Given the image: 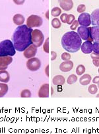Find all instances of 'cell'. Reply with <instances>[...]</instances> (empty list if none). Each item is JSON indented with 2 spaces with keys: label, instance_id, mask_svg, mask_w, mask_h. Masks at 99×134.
I'll return each mask as SVG.
<instances>
[{
  "label": "cell",
  "instance_id": "obj_1",
  "mask_svg": "<svg viewBox=\"0 0 99 134\" xmlns=\"http://www.w3.org/2000/svg\"><path fill=\"white\" fill-rule=\"evenodd\" d=\"M33 30L27 25L18 26L12 36L13 45L15 50L19 52L24 51L29 46L33 44L32 33Z\"/></svg>",
  "mask_w": 99,
  "mask_h": 134
},
{
  "label": "cell",
  "instance_id": "obj_2",
  "mask_svg": "<svg viewBox=\"0 0 99 134\" xmlns=\"http://www.w3.org/2000/svg\"><path fill=\"white\" fill-rule=\"evenodd\" d=\"M82 41L80 36L75 31L65 33L61 38V45L66 51L76 53L81 49Z\"/></svg>",
  "mask_w": 99,
  "mask_h": 134
},
{
  "label": "cell",
  "instance_id": "obj_3",
  "mask_svg": "<svg viewBox=\"0 0 99 134\" xmlns=\"http://www.w3.org/2000/svg\"><path fill=\"white\" fill-rule=\"evenodd\" d=\"M16 50L11 41L4 40L0 43V57H13Z\"/></svg>",
  "mask_w": 99,
  "mask_h": 134
},
{
  "label": "cell",
  "instance_id": "obj_4",
  "mask_svg": "<svg viewBox=\"0 0 99 134\" xmlns=\"http://www.w3.org/2000/svg\"><path fill=\"white\" fill-rule=\"evenodd\" d=\"M31 37L33 44L35 45L36 47H40L44 41V36L41 31L39 29L33 30Z\"/></svg>",
  "mask_w": 99,
  "mask_h": 134
},
{
  "label": "cell",
  "instance_id": "obj_5",
  "mask_svg": "<svg viewBox=\"0 0 99 134\" xmlns=\"http://www.w3.org/2000/svg\"><path fill=\"white\" fill-rule=\"evenodd\" d=\"M42 23V18L36 15H31L27 18V26L29 28L40 27Z\"/></svg>",
  "mask_w": 99,
  "mask_h": 134
},
{
  "label": "cell",
  "instance_id": "obj_6",
  "mask_svg": "<svg viewBox=\"0 0 99 134\" xmlns=\"http://www.w3.org/2000/svg\"><path fill=\"white\" fill-rule=\"evenodd\" d=\"M41 66V62L38 58H32V59H28L27 62V69L30 71H36L39 70V69Z\"/></svg>",
  "mask_w": 99,
  "mask_h": 134
},
{
  "label": "cell",
  "instance_id": "obj_7",
  "mask_svg": "<svg viewBox=\"0 0 99 134\" xmlns=\"http://www.w3.org/2000/svg\"><path fill=\"white\" fill-rule=\"evenodd\" d=\"M77 33L83 40L90 42L93 41L91 38V35H90V31H89V27H82V26L78 27Z\"/></svg>",
  "mask_w": 99,
  "mask_h": 134
},
{
  "label": "cell",
  "instance_id": "obj_8",
  "mask_svg": "<svg viewBox=\"0 0 99 134\" xmlns=\"http://www.w3.org/2000/svg\"><path fill=\"white\" fill-rule=\"evenodd\" d=\"M78 23L82 27H88L91 25V15L89 13H83L80 14L78 17Z\"/></svg>",
  "mask_w": 99,
  "mask_h": 134
},
{
  "label": "cell",
  "instance_id": "obj_9",
  "mask_svg": "<svg viewBox=\"0 0 99 134\" xmlns=\"http://www.w3.org/2000/svg\"><path fill=\"white\" fill-rule=\"evenodd\" d=\"M37 47L35 45H34V44H31L24 51L23 54H24V57H25L26 59H32V58H34L35 57Z\"/></svg>",
  "mask_w": 99,
  "mask_h": 134
},
{
  "label": "cell",
  "instance_id": "obj_10",
  "mask_svg": "<svg viewBox=\"0 0 99 134\" xmlns=\"http://www.w3.org/2000/svg\"><path fill=\"white\" fill-rule=\"evenodd\" d=\"M13 62L11 57H0V70H5L7 69L8 66Z\"/></svg>",
  "mask_w": 99,
  "mask_h": 134
},
{
  "label": "cell",
  "instance_id": "obj_11",
  "mask_svg": "<svg viewBox=\"0 0 99 134\" xmlns=\"http://www.w3.org/2000/svg\"><path fill=\"white\" fill-rule=\"evenodd\" d=\"M89 28L92 40L95 43H99V27L94 26V27H89Z\"/></svg>",
  "mask_w": 99,
  "mask_h": 134
},
{
  "label": "cell",
  "instance_id": "obj_12",
  "mask_svg": "<svg viewBox=\"0 0 99 134\" xmlns=\"http://www.w3.org/2000/svg\"><path fill=\"white\" fill-rule=\"evenodd\" d=\"M58 3L64 11H70L73 7V2L71 0H60Z\"/></svg>",
  "mask_w": 99,
  "mask_h": 134
},
{
  "label": "cell",
  "instance_id": "obj_13",
  "mask_svg": "<svg viewBox=\"0 0 99 134\" xmlns=\"http://www.w3.org/2000/svg\"><path fill=\"white\" fill-rule=\"evenodd\" d=\"M73 68V63L71 60L63 62L59 66V69L63 72H67L71 71Z\"/></svg>",
  "mask_w": 99,
  "mask_h": 134
},
{
  "label": "cell",
  "instance_id": "obj_14",
  "mask_svg": "<svg viewBox=\"0 0 99 134\" xmlns=\"http://www.w3.org/2000/svg\"><path fill=\"white\" fill-rule=\"evenodd\" d=\"M81 51L84 54H91L93 51L92 49V43L90 41H85L81 46Z\"/></svg>",
  "mask_w": 99,
  "mask_h": 134
},
{
  "label": "cell",
  "instance_id": "obj_15",
  "mask_svg": "<svg viewBox=\"0 0 99 134\" xmlns=\"http://www.w3.org/2000/svg\"><path fill=\"white\" fill-rule=\"evenodd\" d=\"M38 96L40 98H48L49 96V85L48 84H44L42 86L39 91Z\"/></svg>",
  "mask_w": 99,
  "mask_h": 134
},
{
  "label": "cell",
  "instance_id": "obj_16",
  "mask_svg": "<svg viewBox=\"0 0 99 134\" xmlns=\"http://www.w3.org/2000/svg\"><path fill=\"white\" fill-rule=\"evenodd\" d=\"M91 23L94 26L99 27V8L94 10L91 14Z\"/></svg>",
  "mask_w": 99,
  "mask_h": 134
},
{
  "label": "cell",
  "instance_id": "obj_17",
  "mask_svg": "<svg viewBox=\"0 0 99 134\" xmlns=\"http://www.w3.org/2000/svg\"><path fill=\"white\" fill-rule=\"evenodd\" d=\"M24 17L21 14H15L13 17V23L18 26L23 25L24 22Z\"/></svg>",
  "mask_w": 99,
  "mask_h": 134
},
{
  "label": "cell",
  "instance_id": "obj_18",
  "mask_svg": "<svg viewBox=\"0 0 99 134\" xmlns=\"http://www.w3.org/2000/svg\"><path fill=\"white\" fill-rule=\"evenodd\" d=\"M52 82L54 85L56 86H62L65 84V78L61 75H57L55 76L53 78Z\"/></svg>",
  "mask_w": 99,
  "mask_h": 134
},
{
  "label": "cell",
  "instance_id": "obj_19",
  "mask_svg": "<svg viewBox=\"0 0 99 134\" xmlns=\"http://www.w3.org/2000/svg\"><path fill=\"white\" fill-rule=\"evenodd\" d=\"M10 75L7 71L0 70V82L3 83H7L9 81Z\"/></svg>",
  "mask_w": 99,
  "mask_h": 134
},
{
  "label": "cell",
  "instance_id": "obj_20",
  "mask_svg": "<svg viewBox=\"0 0 99 134\" xmlns=\"http://www.w3.org/2000/svg\"><path fill=\"white\" fill-rule=\"evenodd\" d=\"M91 79H92V78L89 74H84L79 79V82L81 85L86 86L91 82Z\"/></svg>",
  "mask_w": 99,
  "mask_h": 134
},
{
  "label": "cell",
  "instance_id": "obj_21",
  "mask_svg": "<svg viewBox=\"0 0 99 134\" xmlns=\"http://www.w3.org/2000/svg\"><path fill=\"white\" fill-rule=\"evenodd\" d=\"M8 91V86L4 83H0V98L3 97Z\"/></svg>",
  "mask_w": 99,
  "mask_h": 134
},
{
  "label": "cell",
  "instance_id": "obj_22",
  "mask_svg": "<svg viewBox=\"0 0 99 134\" xmlns=\"http://www.w3.org/2000/svg\"><path fill=\"white\" fill-rule=\"evenodd\" d=\"M52 25L54 29H59L61 27V23L60 20L58 18L53 19L52 21Z\"/></svg>",
  "mask_w": 99,
  "mask_h": 134
},
{
  "label": "cell",
  "instance_id": "obj_23",
  "mask_svg": "<svg viewBox=\"0 0 99 134\" xmlns=\"http://www.w3.org/2000/svg\"><path fill=\"white\" fill-rule=\"evenodd\" d=\"M61 13V9L58 7H55L52 9L51 14L53 17H58Z\"/></svg>",
  "mask_w": 99,
  "mask_h": 134
},
{
  "label": "cell",
  "instance_id": "obj_24",
  "mask_svg": "<svg viewBox=\"0 0 99 134\" xmlns=\"http://www.w3.org/2000/svg\"><path fill=\"white\" fill-rule=\"evenodd\" d=\"M77 80V77L75 74H71V75L69 76V77L67 79V83L68 84H73L75 83Z\"/></svg>",
  "mask_w": 99,
  "mask_h": 134
},
{
  "label": "cell",
  "instance_id": "obj_25",
  "mask_svg": "<svg viewBox=\"0 0 99 134\" xmlns=\"http://www.w3.org/2000/svg\"><path fill=\"white\" fill-rule=\"evenodd\" d=\"M85 72V67L83 64H79L76 69V73L77 75L81 76Z\"/></svg>",
  "mask_w": 99,
  "mask_h": 134
},
{
  "label": "cell",
  "instance_id": "obj_26",
  "mask_svg": "<svg viewBox=\"0 0 99 134\" xmlns=\"http://www.w3.org/2000/svg\"><path fill=\"white\" fill-rule=\"evenodd\" d=\"M88 91H89V92L91 94H96L98 91L97 86L95 84H91V85L89 86V87L88 88Z\"/></svg>",
  "mask_w": 99,
  "mask_h": 134
},
{
  "label": "cell",
  "instance_id": "obj_27",
  "mask_svg": "<svg viewBox=\"0 0 99 134\" xmlns=\"http://www.w3.org/2000/svg\"><path fill=\"white\" fill-rule=\"evenodd\" d=\"M21 98H30L31 97V92L29 90H23L21 93Z\"/></svg>",
  "mask_w": 99,
  "mask_h": 134
},
{
  "label": "cell",
  "instance_id": "obj_28",
  "mask_svg": "<svg viewBox=\"0 0 99 134\" xmlns=\"http://www.w3.org/2000/svg\"><path fill=\"white\" fill-rule=\"evenodd\" d=\"M75 20V17L73 15H72V14L68 15L67 17L66 23L69 25H71L73 23V21Z\"/></svg>",
  "mask_w": 99,
  "mask_h": 134
},
{
  "label": "cell",
  "instance_id": "obj_29",
  "mask_svg": "<svg viewBox=\"0 0 99 134\" xmlns=\"http://www.w3.org/2000/svg\"><path fill=\"white\" fill-rule=\"evenodd\" d=\"M71 58V54L68 53H64L61 54V59L64 61H68V60H70Z\"/></svg>",
  "mask_w": 99,
  "mask_h": 134
},
{
  "label": "cell",
  "instance_id": "obj_30",
  "mask_svg": "<svg viewBox=\"0 0 99 134\" xmlns=\"http://www.w3.org/2000/svg\"><path fill=\"white\" fill-rule=\"evenodd\" d=\"M43 49H44L45 53H49V39L48 38H47L46 41L44 42V46H43Z\"/></svg>",
  "mask_w": 99,
  "mask_h": 134
},
{
  "label": "cell",
  "instance_id": "obj_31",
  "mask_svg": "<svg viewBox=\"0 0 99 134\" xmlns=\"http://www.w3.org/2000/svg\"><path fill=\"white\" fill-rule=\"evenodd\" d=\"M85 9H86V7H85V5L84 4L79 5L77 7V12H79V13H83L85 11Z\"/></svg>",
  "mask_w": 99,
  "mask_h": 134
},
{
  "label": "cell",
  "instance_id": "obj_32",
  "mask_svg": "<svg viewBox=\"0 0 99 134\" xmlns=\"http://www.w3.org/2000/svg\"><path fill=\"white\" fill-rule=\"evenodd\" d=\"M92 49L94 53H96L99 54V43H94L92 44Z\"/></svg>",
  "mask_w": 99,
  "mask_h": 134
},
{
  "label": "cell",
  "instance_id": "obj_33",
  "mask_svg": "<svg viewBox=\"0 0 99 134\" xmlns=\"http://www.w3.org/2000/svg\"><path fill=\"white\" fill-rule=\"evenodd\" d=\"M79 23H78V21L77 20H75L73 21V23H72V24L71 25V26H70V29H71V30H72L73 31H74V30H75L78 27V26H79Z\"/></svg>",
  "mask_w": 99,
  "mask_h": 134
},
{
  "label": "cell",
  "instance_id": "obj_34",
  "mask_svg": "<svg viewBox=\"0 0 99 134\" xmlns=\"http://www.w3.org/2000/svg\"><path fill=\"white\" fill-rule=\"evenodd\" d=\"M68 15L67 13H63L60 16V20L62 23H65L67 22V17Z\"/></svg>",
  "mask_w": 99,
  "mask_h": 134
},
{
  "label": "cell",
  "instance_id": "obj_35",
  "mask_svg": "<svg viewBox=\"0 0 99 134\" xmlns=\"http://www.w3.org/2000/svg\"><path fill=\"white\" fill-rule=\"evenodd\" d=\"M91 57L92 59H96V60H99V54L96 53H91Z\"/></svg>",
  "mask_w": 99,
  "mask_h": 134
},
{
  "label": "cell",
  "instance_id": "obj_36",
  "mask_svg": "<svg viewBox=\"0 0 99 134\" xmlns=\"http://www.w3.org/2000/svg\"><path fill=\"white\" fill-rule=\"evenodd\" d=\"M92 82L94 83V84H98L99 83V76H95V78L93 79V80H92Z\"/></svg>",
  "mask_w": 99,
  "mask_h": 134
},
{
  "label": "cell",
  "instance_id": "obj_37",
  "mask_svg": "<svg viewBox=\"0 0 99 134\" xmlns=\"http://www.w3.org/2000/svg\"><path fill=\"white\" fill-rule=\"evenodd\" d=\"M92 63H93L94 65L96 67H98L99 65V60H96V59H92Z\"/></svg>",
  "mask_w": 99,
  "mask_h": 134
},
{
  "label": "cell",
  "instance_id": "obj_38",
  "mask_svg": "<svg viewBox=\"0 0 99 134\" xmlns=\"http://www.w3.org/2000/svg\"><path fill=\"white\" fill-rule=\"evenodd\" d=\"M52 54V60H54L57 57V53H55V52L52 51L51 53Z\"/></svg>",
  "mask_w": 99,
  "mask_h": 134
},
{
  "label": "cell",
  "instance_id": "obj_39",
  "mask_svg": "<svg viewBox=\"0 0 99 134\" xmlns=\"http://www.w3.org/2000/svg\"><path fill=\"white\" fill-rule=\"evenodd\" d=\"M14 2L15 3H16V4L17 5H21L24 3V0H23V1H16V0H15Z\"/></svg>",
  "mask_w": 99,
  "mask_h": 134
},
{
  "label": "cell",
  "instance_id": "obj_40",
  "mask_svg": "<svg viewBox=\"0 0 99 134\" xmlns=\"http://www.w3.org/2000/svg\"><path fill=\"white\" fill-rule=\"evenodd\" d=\"M48 69H49V66H47L46 68V70H45V72H46V74L47 76H49V74H48Z\"/></svg>",
  "mask_w": 99,
  "mask_h": 134
},
{
  "label": "cell",
  "instance_id": "obj_41",
  "mask_svg": "<svg viewBox=\"0 0 99 134\" xmlns=\"http://www.w3.org/2000/svg\"><path fill=\"white\" fill-rule=\"evenodd\" d=\"M48 13H49V12H48V11H47L46 14V17L47 19H48Z\"/></svg>",
  "mask_w": 99,
  "mask_h": 134
},
{
  "label": "cell",
  "instance_id": "obj_42",
  "mask_svg": "<svg viewBox=\"0 0 99 134\" xmlns=\"http://www.w3.org/2000/svg\"><path fill=\"white\" fill-rule=\"evenodd\" d=\"M96 97H97V98H99V94H97V96H96Z\"/></svg>",
  "mask_w": 99,
  "mask_h": 134
},
{
  "label": "cell",
  "instance_id": "obj_43",
  "mask_svg": "<svg viewBox=\"0 0 99 134\" xmlns=\"http://www.w3.org/2000/svg\"><path fill=\"white\" fill-rule=\"evenodd\" d=\"M98 88H99V83H98Z\"/></svg>",
  "mask_w": 99,
  "mask_h": 134
},
{
  "label": "cell",
  "instance_id": "obj_44",
  "mask_svg": "<svg viewBox=\"0 0 99 134\" xmlns=\"http://www.w3.org/2000/svg\"><path fill=\"white\" fill-rule=\"evenodd\" d=\"M98 67H99V65H98ZM98 73H99V68H98Z\"/></svg>",
  "mask_w": 99,
  "mask_h": 134
}]
</instances>
